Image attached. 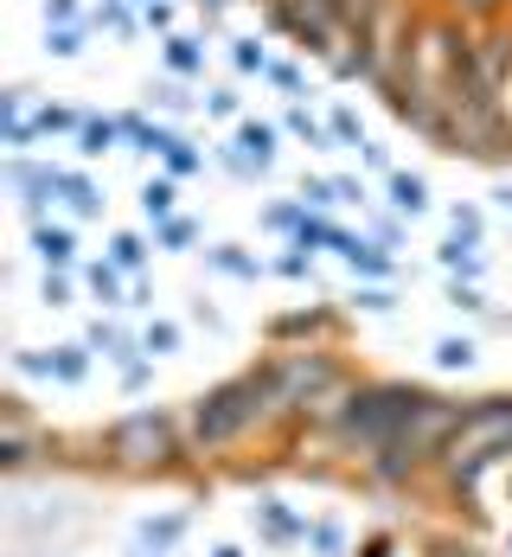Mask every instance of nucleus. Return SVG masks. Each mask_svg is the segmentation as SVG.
<instances>
[{
    "mask_svg": "<svg viewBox=\"0 0 512 557\" xmlns=\"http://www.w3.org/2000/svg\"><path fill=\"white\" fill-rule=\"evenodd\" d=\"M352 557H398V539H391V532H372V539H359Z\"/></svg>",
    "mask_w": 512,
    "mask_h": 557,
    "instance_id": "obj_51",
    "label": "nucleus"
},
{
    "mask_svg": "<svg viewBox=\"0 0 512 557\" xmlns=\"http://www.w3.org/2000/svg\"><path fill=\"white\" fill-rule=\"evenodd\" d=\"M199 7H205V20H218V13H225L230 0H199Z\"/></svg>",
    "mask_w": 512,
    "mask_h": 557,
    "instance_id": "obj_56",
    "label": "nucleus"
},
{
    "mask_svg": "<svg viewBox=\"0 0 512 557\" xmlns=\"http://www.w3.org/2000/svg\"><path fill=\"white\" fill-rule=\"evenodd\" d=\"M205 270H218V276H237V282L270 276V263H263L257 250H243V244H205Z\"/></svg>",
    "mask_w": 512,
    "mask_h": 557,
    "instance_id": "obj_14",
    "label": "nucleus"
},
{
    "mask_svg": "<svg viewBox=\"0 0 512 557\" xmlns=\"http://www.w3.org/2000/svg\"><path fill=\"white\" fill-rule=\"evenodd\" d=\"M58 199L71 206V219H97L103 212V186L84 168H58Z\"/></svg>",
    "mask_w": 512,
    "mask_h": 557,
    "instance_id": "obj_13",
    "label": "nucleus"
},
{
    "mask_svg": "<svg viewBox=\"0 0 512 557\" xmlns=\"http://www.w3.org/2000/svg\"><path fill=\"white\" fill-rule=\"evenodd\" d=\"M84 346H90V352H103V359H110L115 372H122V366H135V359H148V352H141V334H128L122 321H103V314L90 321Z\"/></svg>",
    "mask_w": 512,
    "mask_h": 557,
    "instance_id": "obj_11",
    "label": "nucleus"
},
{
    "mask_svg": "<svg viewBox=\"0 0 512 557\" xmlns=\"http://www.w3.org/2000/svg\"><path fill=\"white\" fill-rule=\"evenodd\" d=\"M257 430H276V410H270V391H263V379H257V366L237 372V379L205 385L192 404H186V443H192V461H212V455H225V448H243Z\"/></svg>",
    "mask_w": 512,
    "mask_h": 557,
    "instance_id": "obj_3",
    "label": "nucleus"
},
{
    "mask_svg": "<svg viewBox=\"0 0 512 557\" xmlns=\"http://www.w3.org/2000/svg\"><path fill=\"white\" fill-rule=\"evenodd\" d=\"M308 212H334L340 206V180H327V173H301V193H295Z\"/></svg>",
    "mask_w": 512,
    "mask_h": 557,
    "instance_id": "obj_28",
    "label": "nucleus"
},
{
    "mask_svg": "<svg viewBox=\"0 0 512 557\" xmlns=\"http://www.w3.org/2000/svg\"><path fill=\"white\" fill-rule=\"evenodd\" d=\"M372 237H378L385 250H398L403 244V219H372Z\"/></svg>",
    "mask_w": 512,
    "mask_h": 557,
    "instance_id": "obj_53",
    "label": "nucleus"
},
{
    "mask_svg": "<svg viewBox=\"0 0 512 557\" xmlns=\"http://www.w3.org/2000/svg\"><path fill=\"white\" fill-rule=\"evenodd\" d=\"M276 141H283V128H276V122H237V148L250 154V168H257V173L276 168Z\"/></svg>",
    "mask_w": 512,
    "mask_h": 557,
    "instance_id": "obj_18",
    "label": "nucleus"
},
{
    "mask_svg": "<svg viewBox=\"0 0 512 557\" xmlns=\"http://www.w3.org/2000/svg\"><path fill=\"white\" fill-rule=\"evenodd\" d=\"M263 77H270L283 97H301V90H308V71H301V64H288V58H270V71H263Z\"/></svg>",
    "mask_w": 512,
    "mask_h": 557,
    "instance_id": "obj_40",
    "label": "nucleus"
},
{
    "mask_svg": "<svg viewBox=\"0 0 512 557\" xmlns=\"http://www.w3.org/2000/svg\"><path fill=\"white\" fill-rule=\"evenodd\" d=\"M283 135H295V141H308L314 154H321V148H334V128H327L321 115L308 110V103H288V115H283Z\"/></svg>",
    "mask_w": 512,
    "mask_h": 557,
    "instance_id": "obj_25",
    "label": "nucleus"
},
{
    "mask_svg": "<svg viewBox=\"0 0 512 557\" xmlns=\"http://www.w3.org/2000/svg\"><path fill=\"white\" fill-rule=\"evenodd\" d=\"M257 379L270 391L276 430H295V436H321L346 404V391L359 385V372L334 346H276L270 359H257Z\"/></svg>",
    "mask_w": 512,
    "mask_h": 557,
    "instance_id": "obj_1",
    "label": "nucleus"
},
{
    "mask_svg": "<svg viewBox=\"0 0 512 557\" xmlns=\"http://www.w3.org/2000/svg\"><path fill=\"white\" fill-rule=\"evenodd\" d=\"M173 20H179V13H173V0H154V7L141 13V26H148V33H161V39H173V33H179Z\"/></svg>",
    "mask_w": 512,
    "mask_h": 557,
    "instance_id": "obj_47",
    "label": "nucleus"
},
{
    "mask_svg": "<svg viewBox=\"0 0 512 557\" xmlns=\"http://www.w3.org/2000/svg\"><path fill=\"white\" fill-rule=\"evenodd\" d=\"M449 13H461V20H494V13H507V0H442Z\"/></svg>",
    "mask_w": 512,
    "mask_h": 557,
    "instance_id": "obj_48",
    "label": "nucleus"
},
{
    "mask_svg": "<svg viewBox=\"0 0 512 557\" xmlns=\"http://www.w3.org/2000/svg\"><path fill=\"white\" fill-rule=\"evenodd\" d=\"M161 58H167L173 77H205V39H192V33H173V39H161Z\"/></svg>",
    "mask_w": 512,
    "mask_h": 557,
    "instance_id": "obj_22",
    "label": "nucleus"
},
{
    "mask_svg": "<svg viewBox=\"0 0 512 557\" xmlns=\"http://www.w3.org/2000/svg\"><path fill=\"white\" fill-rule=\"evenodd\" d=\"M141 352L148 359H173L179 352V321H148L141 327Z\"/></svg>",
    "mask_w": 512,
    "mask_h": 557,
    "instance_id": "obj_36",
    "label": "nucleus"
},
{
    "mask_svg": "<svg viewBox=\"0 0 512 557\" xmlns=\"http://www.w3.org/2000/svg\"><path fill=\"white\" fill-rule=\"evenodd\" d=\"M449 237H461V244H480V206H455V212H449Z\"/></svg>",
    "mask_w": 512,
    "mask_h": 557,
    "instance_id": "obj_45",
    "label": "nucleus"
},
{
    "mask_svg": "<svg viewBox=\"0 0 512 557\" xmlns=\"http://www.w3.org/2000/svg\"><path fill=\"white\" fill-rule=\"evenodd\" d=\"M7 186L20 193L26 219L39 224V219H46V206L58 199V161H33V154H7Z\"/></svg>",
    "mask_w": 512,
    "mask_h": 557,
    "instance_id": "obj_6",
    "label": "nucleus"
},
{
    "mask_svg": "<svg viewBox=\"0 0 512 557\" xmlns=\"http://www.w3.org/2000/svg\"><path fill=\"white\" fill-rule=\"evenodd\" d=\"M141 219L148 224L179 219V180H173V173H154V180L141 186Z\"/></svg>",
    "mask_w": 512,
    "mask_h": 557,
    "instance_id": "obj_21",
    "label": "nucleus"
},
{
    "mask_svg": "<svg viewBox=\"0 0 512 557\" xmlns=\"http://www.w3.org/2000/svg\"><path fill=\"white\" fill-rule=\"evenodd\" d=\"M494 468H512V397H467V417L436 468V487L449 500H474V487Z\"/></svg>",
    "mask_w": 512,
    "mask_h": 557,
    "instance_id": "obj_5",
    "label": "nucleus"
},
{
    "mask_svg": "<svg viewBox=\"0 0 512 557\" xmlns=\"http://www.w3.org/2000/svg\"><path fill=\"white\" fill-rule=\"evenodd\" d=\"M308 557H352V539H346L340 519H314L308 525Z\"/></svg>",
    "mask_w": 512,
    "mask_h": 557,
    "instance_id": "obj_27",
    "label": "nucleus"
},
{
    "mask_svg": "<svg viewBox=\"0 0 512 557\" xmlns=\"http://www.w3.org/2000/svg\"><path fill=\"white\" fill-rule=\"evenodd\" d=\"M327 334H334V308H301V314L270 321L276 346H327Z\"/></svg>",
    "mask_w": 512,
    "mask_h": 557,
    "instance_id": "obj_10",
    "label": "nucleus"
},
{
    "mask_svg": "<svg viewBox=\"0 0 512 557\" xmlns=\"http://www.w3.org/2000/svg\"><path fill=\"white\" fill-rule=\"evenodd\" d=\"M301 224H308V206H301V199H283V206L263 212V231H276V237H288V244L301 237Z\"/></svg>",
    "mask_w": 512,
    "mask_h": 557,
    "instance_id": "obj_33",
    "label": "nucleus"
},
{
    "mask_svg": "<svg viewBox=\"0 0 512 557\" xmlns=\"http://www.w3.org/2000/svg\"><path fill=\"white\" fill-rule=\"evenodd\" d=\"M71 148H77V161H103V154L122 148V122H115V115H90V128H84Z\"/></svg>",
    "mask_w": 512,
    "mask_h": 557,
    "instance_id": "obj_23",
    "label": "nucleus"
},
{
    "mask_svg": "<svg viewBox=\"0 0 512 557\" xmlns=\"http://www.w3.org/2000/svg\"><path fill=\"white\" fill-rule=\"evenodd\" d=\"M270 276H288V282H314V257H308V250H295V244H288L283 257H276V263H270Z\"/></svg>",
    "mask_w": 512,
    "mask_h": 557,
    "instance_id": "obj_41",
    "label": "nucleus"
},
{
    "mask_svg": "<svg viewBox=\"0 0 512 557\" xmlns=\"http://www.w3.org/2000/svg\"><path fill=\"white\" fill-rule=\"evenodd\" d=\"M0 141H7V154H33L39 122H33V115H0Z\"/></svg>",
    "mask_w": 512,
    "mask_h": 557,
    "instance_id": "obj_37",
    "label": "nucleus"
},
{
    "mask_svg": "<svg viewBox=\"0 0 512 557\" xmlns=\"http://www.w3.org/2000/svg\"><path fill=\"white\" fill-rule=\"evenodd\" d=\"M115 385H122V397H141V391L154 385V359H135V366H122V372H115Z\"/></svg>",
    "mask_w": 512,
    "mask_h": 557,
    "instance_id": "obj_43",
    "label": "nucleus"
},
{
    "mask_svg": "<svg viewBox=\"0 0 512 557\" xmlns=\"http://www.w3.org/2000/svg\"><path fill=\"white\" fill-rule=\"evenodd\" d=\"M33 122H39V141H77V135L90 128V115L71 110V103H39Z\"/></svg>",
    "mask_w": 512,
    "mask_h": 557,
    "instance_id": "obj_17",
    "label": "nucleus"
},
{
    "mask_svg": "<svg viewBox=\"0 0 512 557\" xmlns=\"http://www.w3.org/2000/svg\"><path fill=\"white\" fill-rule=\"evenodd\" d=\"M507 557H512V532H507Z\"/></svg>",
    "mask_w": 512,
    "mask_h": 557,
    "instance_id": "obj_60",
    "label": "nucleus"
},
{
    "mask_svg": "<svg viewBox=\"0 0 512 557\" xmlns=\"http://www.w3.org/2000/svg\"><path fill=\"white\" fill-rule=\"evenodd\" d=\"M474 339L467 334H449V339H436V372H474Z\"/></svg>",
    "mask_w": 512,
    "mask_h": 557,
    "instance_id": "obj_30",
    "label": "nucleus"
},
{
    "mask_svg": "<svg viewBox=\"0 0 512 557\" xmlns=\"http://www.w3.org/2000/svg\"><path fill=\"white\" fill-rule=\"evenodd\" d=\"M372 193H365V180H352V173H340V206H365Z\"/></svg>",
    "mask_w": 512,
    "mask_h": 557,
    "instance_id": "obj_54",
    "label": "nucleus"
},
{
    "mask_svg": "<svg viewBox=\"0 0 512 557\" xmlns=\"http://www.w3.org/2000/svg\"><path fill=\"white\" fill-rule=\"evenodd\" d=\"M39 301H46V308H71V276H52V270H46V282H39Z\"/></svg>",
    "mask_w": 512,
    "mask_h": 557,
    "instance_id": "obj_50",
    "label": "nucleus"
},
{
    "mask_svg": "<svg viewBox=\"0 0 512 557\" xmlns=\"http://www.w3.org/2000/svg\"><path fill=\"white\" fill-rule=\"evenodd\" d=\"M97 455L110 474H135V481H161V474H179L192 461V443H186V417H173L161 404H135L103 423L97 436Z\"/></svg>",
    "mask_w": 512,
    "mask_h": 557,
    "instance_id": "obj_4",
    "label": "nucleus"
},
{
    "mask_svg": "<svg viewBox=\"0 0 512 557\" xmlns=\"http://www.w3.org/2000/svg\"><path fill=\"white\" fill-rule=\"evenodd\" d=\"M205 115H212V122H243L237 90H205Z\"/></svg>",
    "mask_w": 512,
    "mask_h": 557,
    "instance_id": "obj_46",
    "label": "nucleus"
},
{
    "mask_svg": "<svg viewBox=\"0 0 512 557\" xmlns=\"http://www.w3.org/2000/svg\"><path fill=\"white\" fill-rule=\"evenodd\" d=\"M359 161H365V168H372V173H385V180H391V173H398V168H391V161H385V148H372V141H365V148H359Z\"/></svg>",
    "mask_w": 512,
    "mask_h": 557,
    "instance_id": "obj_55",
    "label": "nucleus"
},
{
    "mask_svg": "<svg viewBox=\"0 0 512 557\" xmlns=\"http://www.w3.org/2000/svg\"><path fill=\"white\" fill-rule=\"evenodd\" d=\"M148 103H161V110H167V115L192 110V97H179V84H148Z\"/></svg>",
    "mask_w": 512,
    "mask_h": 557,
    "instance_id": "obj_49",
    "label": "nucleus"
},
{
    "mask_svg": "<svg viewBox=\"0 0 512 557\" xmlns=\"http://www.w3.org/2000/svg\"><path fill=\"white\" fill-rule=\"evenodd\" d=\"M128 7H135V13H148V7H154V0H128Z\"/></svg>",
    "mask_w": 512,
    "mask_h": 557,
    "instance_id": "obj_59",
    "label": "nucleus"
},
{
    "mask_svg": "<svg viewBox=\"0 0 512 557\" xmlns=\"http://www.w3.org/2000/svg\"><path fill=\"white\" fill-rule=\"evenodd\" d=\"M84 288H90L103 308H128V295H135V288H128V276L115 270L110 257H103V263H84Z\"/></svg>",
    "mask_w": 512,
    "mask_h": 557,
    "instance_id": "obj_20",
    "label": "nucleus"
},
{
    "mask_svg": "<svg viewBox=\"0 0 512 557\" xmlns=\"http://www.w3.org/2000/svg\"><path fill=\"white\" fill-rule=\"evenodd\" d=\"M115 122H122V141H128V148H135V141H141V135L154 128V122H148V115H141V110H122V115H115Z\"/></svg>",
    "mask_w": 512,
    "mask_h": 557,
    "instance_id": "obj_52",
    "label": "nucleus"
},
{
    "mask_svg": "<svg viewBox=\"0 0 512 557\" xmlns=\"http://www.w3.org/2000/svg\"><path fill=\"white\" fill-rule=\"evenodd\" d=\"M436 404H442V391L416 385V379H365L359 372V385L346 391V404L334 410V423L321 430V443L359 468L365 455H378L385 443L410 436Z\"/></svg>",
    "mask_w": 512,
    "mask_h": 557,
    "instance_id": "obj_2",
    "label": "nucleus"
},
{
    "mask_svg": "<svg viewBox=\"0 0 512 557\" xmlns=\"http://www.w3.org/2000/svg\"><path fill=\"white\" fill-rule=\"evenodd\" d=\"M110 263L128 282H141V270L154 263V237H141V231H115V237H110Z\"/></svg>",
    "mask_w": 512,
    "mask_h": 557,
    "instance_id": "obj_15",
    "label": "nucleus"
},
{
    "mask_svg": "<svg viewBox=\"0 0 512 557\" xmlns=\"http://www.w3.org/2000/svg\"><path fill=\"white\" fill-rule=\"evenodd\" d=\"M449 308H455V314H487L480 282H449Z\"/></svg>",
    "mask_w": 512,
    "mask_h": 557,
    "instance_id": "obj_44",
    "label": "nucleus"
},
{
    "mask_svg": "<svg viewBox=\"0 0 512 557\" xmlns=\"http://www.w3.org/2000/svg\"><path fill=\"white\" fill-rule=\"evenodd\" d=\"M90 26H103L110 39H135V33H141V13H135L128 0H97V13H90Z\"/></svg>",
    "mask_w": 512,
    "mask_h": 557,
    "instance_id": "obj_26",
    "label": "nucleus"
},
{
    "mask_svg": "<svg viewBox=\"0 0 512 557\" xmlns=\"http://www.w3.org/2000/svg\"><path fill=\"white\" fill-rule=\"evenodd\" d=\"M385 193H391V212H398V219H423V212H429V180H423V173H391V180H385Z\"/></svg>",
    "mask_w": 512,
    "mask_h": 557,
    "instance_id": "obj_19",
    "label": "nucleus"
},
{
    "mask_svg": "<svg viewBox=\"0 0 512 557\" xmlns=\"http://www.w3.org/2000/svg\"><path fill=\"white\" fill-rule=\"evenodd\" d=\"M327 128H334V141H340V148H365V122H359V110H346V103H334V115H327Z\"/></svg>",
    "mask_w": 512,
    "mask_h": 557,
    "instance_id": "obj_39",
    "label": "nucleus"
},
{
    "mask_svg": "<svg viewBox=\"0 0 512 557\" xmlns=\"http://www.w3.org/2000/svg\"><path fill=\"white\" fill-rule=\"evenodd\" d=\"M84 33H90V26H46V52L64 58V64L84 58Z\"/></svg>",
    "mask_w": 512,
    "mask_h": 557,
    "instance_id": "obj_38",
    "label": "nucleus"
},
{
    "mask_svg": "<svg viewBox=\"0 0 512 557\" xmlns=\"http://www.w3.org/2000/svg\"><path fill=\"white\" fill-rule=\"evenodd\" d=\"M494 206H500V212H512V186H500V193H494Z\"/></svg>",
    "mask_w": 512,
    "mask_h": 557,
    "instance_id": "obj_57",
    "label": "nucleus"
},
{
    "mask_svg": "<svg viewBox=\"0 0 512 557\" xmlns=\"http://www.w3.org/2000/svg\"><path fill=\"white\" fill-rule=\"evenodd\" d=\"M250 525L263 532V545H308V525L314 519H301V512H288V500H257L250 506Z\"/></svg>",
    "mask_w": 512,
    "mask_h": 557,
    "instance_id": "obj_8",
    "label": "nucleus"
},
{
    "mask_svg": "<svg viewBox=\"0 0 512 557\" xmlns=\"http://www.w3.org/2000/svg\"><path fill=\"white\" fill-rule=\"evenodd\" d=\"M199 244V219H167V224H154V250H192Z\"/></svg>",
    "mask_w": 512,
    "mask_h": 557,
    "instance_id": "obj_34",
    "label": "nucleus"
},
{
    "mask_svg": "<svg viewBox=\"0 0 512 557\" xmlns=\"http://www.w3.org/2000/svg\"><path fill=\"white\" fill-rule=\"evenodd\" d=\"M90 359H97V352H90L84 339H77V346H46V379H52V385H84V379H90Z\"/></svg>",
    "mask_w": 512,
    "mask_h": 557,
    "instance_id": "obj_16",
    "label": "nucleus"
},
{
    "mask_svg": "<svg viewBox=\"0 0 512 557\" xmlns=\"http://www.w3.org/2000/svg\"><path fill=\"white\" fill-rule=\"evenodd\" d=\"M26 237H33V257H39L52 276H71V270H77V231H71V224L39 219L33 231H26Z\"/></svg>",
    "mask_w": 512,
    "mask_h": 557,
    "instance_id": "obj_7",
    "label": "nucleus"
},
{
    "mask_svg": "<svg viewBox=\"0 0 512 557\" xmlns=\"http://www.w3.org/2000/svg\"><path fill=\"white\" fill-rule=\"evenodd\" d=\"M0 468L7 474L33 468V430H0Z\"/></svg>",
    "mask_w": 512,
    "mask_h": 557,
    "instance_id": "obj_35",
    "label": "nucleus"
},
{
    "mask_svg": "<svg viewBox=\"0 0 512 557\" xmlns=\"http://www.w3.org/2000/svg\"><path fill=\"white\" fill-rule=\"evenodd\" d=\"M436 263L449 270V282H480V270H487V257H480V244H461V237H449V244L436 250Z\"/></svg>",
    "mask_w": 512,
    "mask_h": 557,
    "instance_id": "obj_24",
    "label": "nucleus"
},
{
    "mask_svg": "<svg viewBox=\"0 0 512 557\" xmlns=\"http://www.w3.org/2000/svg\"><path fill=\"white\" fill-rule=\"evenodd\" d=\"M186 532H192V512H154V519H141V525H135V552L173 557L179 545H186Z\"/></svg>",
    "mask_w": 512,
    "mask_h": 557,
    "instance_id": "obj_9",
    "label": "nucleus"
},
{
    "mask_svg": "<svg viewBox=\"0 0 512 557\" xmlns=\"http://www.w3.org/2000/svg\"><path fill=\"white\" fill-rule=\"evenodd\" d=\"M436 557H474V552H467V545H442Z\"/></svg>",
    "mask_w": 512,
    "mask_h": 557,
    "instance_id": "obj_58",
    "label": "nucleus"
},
{
    "mask_svg": "<svg viewBox=\"0 0 512 557\" xmlns=\"http://www.w3.org/2000/svg\"><path fill=\"white\" fill-rule=\"evenodd\" d=\"M135 557H148V552H135Z\"/></svg>",
    "mask_w": 512,
    "mask_h": 557,
    "instance_id": "obj_61",
    "label": "nucleus"
},
{
    "mask_svg": "<svg viewBox=\"0 0 512 557\" xmlns=\"http://www.w3.org/2000/svg\"><path fill=\"white\" fill-rule=\"evenodd\" d=\"M161 173H173V180H192V173H205V148L179 135V141L167 148V161H161Z\"/></svg>",
    "mask_w": 512,
    "mask_h": 557,
    "instance_id": "obj_31",
    "label": "nucleus"
},
{
    "mask_svg": "<svg viewBox=\"0 0 512 557\" xmlns=\"http://www.w3.org/2000/svg\"><path fill=\"white\" fill-rule=\"evenodd\" d=\"M39 13H46V26H90L84 0H39Z\"/></svg>",
    "mask_w": 512,
    "mask_h": 557,
    "instance_id": "obj_42",
    "label": "nucleus"
},
{
    "mask_svg": "<svg viewBox=\"0 0 512 557\" xmlns=\"http://www.w3.org/2000/svg\"><path fill=\"white\" fill-rule=\"evenodd\" d=\"M352 314H398V295H391V282H359L352 288Z\"/></svg>",
    "mask_w": 512,
    "mask_h": 557,
    "instance_id": "obj_29",
    "label": "nucleus"
},
{
    "mask_svg": "<svg viewBox=\"0 0 512 557\" xmlns=\"http://www.w3.org/2000/svg\"><path fill=\"white\" fill-rule=\"evenodd\" d=\"M340 263H346L359 282H391V276H398V257H391L378 237H352V250H346Z\"/></svg>",
    "mask_w": 512,
    "mask_h": 557,
    "instance_id": "obj_12",
    "label": "nucleus"
},
{
    "mask_svg": "<svg viewBox=\"0 0 512 557\" xmlns=\"http://www.w3.org/2000/svg\"><path fill=\"white\" fill-rule=\"evenodd\" d=\"M230 71L237 77H263L270 71V46L263 39H230Z\"/></svg>",
    "mask_w": 512,
    "mask_h": 557,
    "instance_id": "obj_32",
    "label": "nucleus"
}]
</instances>
